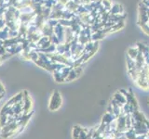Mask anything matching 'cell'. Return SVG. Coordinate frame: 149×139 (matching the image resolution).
<instances>
[{
    "instance_id": "7a4b0ae2",
    "label": "cell",
    "mask_w": 149,
    "mask_h": 139,
    "mask_svg": "<svg viewBox=\"0 0 149 139\" xmlns=\"http://www.w3.org/2000/svg\"><path fill=\"white\" fill-rule=\"evenodd\" d=\"M5 94H6V89H5V86L2 83V82L0 81V100L4 97Z\"/></svg>"
},
{
    "instance_id": "6da1fadb",
    "label": "cell",
    "mask_w": 149,
    "mask_h": 139,
    "mask_svg": "<svg viewBox=\"0 0 149 139\" xmlns=\"http://www.w3.org/2000/svg\"><path fill=\"white\" fill-rule=\"evenodd\" d=\"M139 52H140V50L138 48V46H135V47H130L128 50V56H129L130 58L135 60V58H136Z\"/></svg>"
},
{
    "instance_id": "3957f363",
    "label": "cell",
    "mask_w": 149,
    "mask_h": 139,
    "mask_svg": "<svg viewBox=\"0 0 149 139\" xmlns=\"http://www.w3.org/2000/svg\"><path fill=\"white\" fill-rule=\"evenodd\" d=\"M142 3L146 6V8H149V0H143L142 1Z\"/></svg>"
}]
</instances>
